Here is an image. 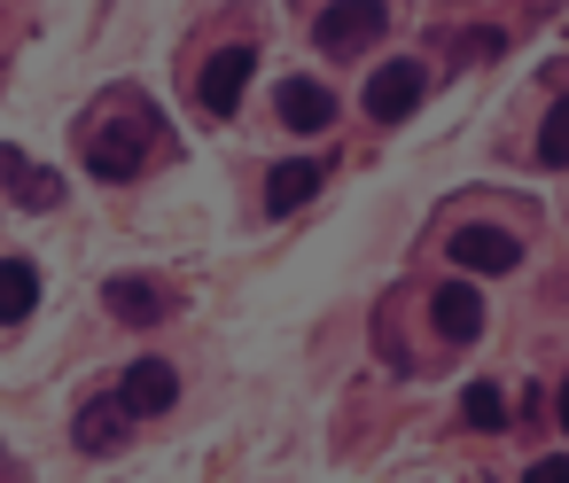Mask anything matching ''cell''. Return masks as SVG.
<instances>
[{
	"mask_svg": "<svg viewBox=\"0 0 569 483\" xmlns=\"http://www.w3.org/2000/svg\"><path fill=\"white\" fill-rule=\"evenodd\" d=\"M553 413H561V436H569V382H561V398H553Z\"/></svg>",
	"mask_w": 569,
	"mask_h": 483,
	"instance_id": "9a60e30c",
	"label": "cell"
},
{
	"mask_svg": "<svg viewBox=\"0 0 569 483\" xmlns=\"http://www.w3.org/2000/svg\"><path fill=\"white\" fill-rule=\"evenodd\" d=\"M452 265L460 273H515L522 265V242L507 227H460L452 234Z\"/></svg>",
	"mask_w": 569,
	"mask_h": 483,
	"instance_id": "8992f818",
	"label": "cell"
},
{
	"mask_svg": "<svg viewBox=\"0 0 569 483\" xmlns=\"http://www.w3.org/2000/svg\"><path fill=\"white\" fill-rule=\"evenodd\" d=\"M460 413H468V429H507V398H499V382H468Z\"/></svg>",
	"mask_w": 569,
	"mask_h": 483,
	"instance_id": "4fadbf2b",
	"label": "cell"
},
{
	"mask_svg": "<svg viewBox=\"0 0 569 483\" xmlns=\"http://www.w3.org/2000/svg\"><path fill=\"white\" fill-rule=\"evenodd\" d=\"M118 398H126V413H133V421H157V413H172L180 374H172L164 359H133V366L118 374Z\"/></svg>",
	"mask_w": 569,
	"mask_h": 483,
	"instance_id": "5b68a950",
	"label": "cell"
},
{
	"mask_svg": "<svg viewBox=\"0 0 569 483\" xmlns=\"http://www.w3.org/2000/svg\"><path fill=\"white\" fill-rule=\"evenodd\" d=\"M538 164L569 172V102H553V110H546V125H538Z\"/></svg>",
	"mask_w": 569,
	"mask_h": 483,
	"instance_id": "5bb4252c",
	"label": "cell"
},
{
	"mask_svg": "<svg viewBox=\"0 0 569 483\" xmlns=\"http://www.w3.org/2000/svg\"><path fill=\"white\" fill-rule=\"evenodd\" d=\"M250 71H258V56H250V48H219V56L203 63V79H196L203 110H211V118H234V110H242V87H250Z\"/></svg>",
	"mask_w": 569,
	"mask_h": 483,
	"instance_id": "277c9868",
	"label": "cell"
},
{
	"mask_svg": "<svg viewBox=\"0 0 569 483\" xmlns=\"http://www.w3.org/2000/svg\"><path fill=\"white\" fill-rule=\"evenodd\" d=\"M382 32H390V0H336V9L312 17L320 56H359V48H375Z\"/></svg>",
	"mask_w": 569,
	"mask_h": 483,
	"instance_id": "6da1fadb",
	"label": "cell"
},
{
	"mask_svg": "<svg viewBox=\"0 0 569 483\" xmlns=\"http://www.w3.org/2000/svg\"><path fill=\"white\" fill-rule=\"evenodd\" d=\"M421 94H429V71H421V63H382V71L367 79V118H375V125H398V118L421 110Z\"/></svg>",
	"mask_w": 569,
	"mask_h": 483,
	"instance_id": "3957f363",
	"label": "cell"
},
{
	"mask_svg": "<svg viewBox=\"0 0 569 483\" xmlns=\"http://www.w3.org/2000/svg\"><path fill=\"white\" fill-rule=\"evenodd\" d=\"M429 312H437V335H452V343H476V335H483V296H476L468 281L437 289V296H429Z\"/></svg>",
	"mask_w": 569,
	"mask_h": 483,
	"instance_id": "30bf717a",
	"label": "cell"
},
{
	"mask_svg": "<svg viewBox=\"0 0 569 483\" xmlns=\"http://www.w3.org/2000/svg\"><path fill=\"white\" fill-rule=\"evenodd\" d=\"M149 125H157V118L94 125V133H87V172H94V180H133V172L149 164Z\"/></svg>",
	"mask_w": 569,
	"mask_h": 483,
	"instance_id": "7a4b0ae2",
	"label": "cell"
},
{
	"mask_svg": "<svg viewBox=\"0 0 569 483\" xmlns=\"http://www.w3.org/2000/svg\"><path fill=\"white\" fill-rule=\"evenodd\" d=\"M102 304H110L118 320H133V328H149V320H164V312H172L164 281H141V273H118V281L102 289Z\"/></svg>",
	"mask_w": 569,
	"mask_h": 483,
	"instance_id": "ba28073f",
	"label": "cell"
},
{
	"mask_svg": "<svg viewBox=\"0 0 569 483\" xmlns=\"http://www.w3.org/2000/svg\"><path fill=\"white\" fill-rule=\"evenodd\" d=\"M273 110H281L289 133H328V125H336V94H328L320 79H281V87H273Z\"/></svg>",
	"mask_w": 569,
	"mask_h": 483,
	"instance_id": "52a82bcc",
	"label": "cell"
},
{
	"mask_svg": "<svg viewBox=\"0 0 569 483\" xmlns=\"http://www.w3.org/2000/svg\"><path fill=\"white\" fill-rule=\"evenodd\" d=\"M320 180H328V164H312V157H297V164H273V180H266V211H273V219L305 211Z\"/></svg>",
	"mask_w": 569,
	"mask_h": 483,
	"instance_id": "9c48e42d",
	"label": "cell"
},
{
	"mask_svg": "<svg viewBox=\"0 0 569 483\" xmlns=\"http://www.w3.org/2000/svg\"><path fill=\"white\" fill-rule=\"evenodd\" d=\"M40 312V265L32 258H0V320H32Z\"/></svg>",
	"mask_w": 569,
	"mask_h": 483,
	"instance_id": "7c38bea8",
	"label": "cell"
},
{
	"mask_svg": "<svg viewBox=\"0 0 569 483\" xmlns=\"http://www.w3.org/2000/svg\"><path fill=\"white\" fill-rule=\"evenodd\" d=\"M126 429H133V413H126V398H94L87 413H79V452H118L126 444Z\"/></svg>",
	"mask_w": 569,
	"mask_h": 483,
	"instance_id": "8fae6325",
	"label": "cell"
}]
</instances>
